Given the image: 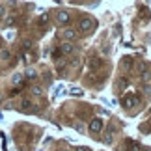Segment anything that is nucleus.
<instances>
[{
    "mask_svg": "<svg viewBox=\"0 0 151 151\" xmlns=\"http://www.w3.org/2000/svg\"><path fill=\"white\" fill-rule=\"evenodd\" d=\"M49 19H50V17H49V13H43V15H41V19H39V24H47V22H49Z\"/></svg>",
    "mask_w": 151,
    "mask_h": 151,
    "instance_id": "nucleus-10",
    "label": "nucleus"
},
{
    "mask_svg": "<svg viewBox=\"0 0 151 151\" xmlns=\"http://www.w3.org/2000/svg\"><path fill=\"white\" fill-rule=\"evenodd\" d=\"M60 52H63V54H71V52H75V45L71 43H63L60 47Z\"/></svg>",
    "mask_w": 151,
    "mask_h": 151,
    "instance_id": "nucleus-7",
    "label": "nucleus"
},
{
    "mask_svg": "<svg viewBox=\"0 0 151 151\" xmlns=\"http://www.w3.org/2000/svg\"><path fill=\"white\" fill-rule=\"evenodd\" d=\"M144 151H151V149H149V147H147V149H144Z\"/></svg>",
    "mask_w": 151,
    "mask_h": 151,
    "instance_id": "nucleus-17",
    "label": "nucleus"
},
{
    "mask_svg": "<svg viewBox=\"0 0 151 151\" xmlns=\"http://www.w3.org/2000/svg\"><path fill=\"white\" fill-rule=\"evenodd\" d=\"M140 149H142V147L138 146L136 142H132V140H131V142H127V149H125V151H140Z\"/></svg>",
    "mask_w": 151,
    "mask_h": 151,
    "instance_id": "nucleus-8",
    "label": "nucleus"
},
{
    "mask_svg": "<svg viewBox=\"0 0 151 151\" xmlns=\"http://www.w3.org/2000/svg\"><path fill=\"white\" fill-rule=\"evenodd\" d=\"M131 63H132V62H131V58H123V67H127V65L131 67Z\"/></svg>",
    "mask_w": 151,
    "mask_h": 151,
    "instance_id": "nucleus-11",
    "label": "nucleus"
},
{
    "mask_svg": "<svg viewBox=\"0 0 151 151\" xmlns=\"http://www.w3.org/2000/svg\"><path fill=\"white\" fill-rule=\"evenodd\" d=\"M62 37L65 39V41H73V39H77V32L71 30V28H67V30L62 32Z\"/></svg>",
    "mask_w": 151,
    "mask_h": 151,
    "instance_id": "nucleus-5",
    "label": "nucleus"
},
{
    "mask_svg": "<svg viewBox=\"0 0 151 151\" xmlns=\"http://www.w3.org/2000/svg\"><path fill=\"white\" fill-rule=\"evenodd\" d=\"M69 21H71V15H69L67 11H58L56 13V22L58 24H67Z\"/></svg>",
    "mask_w": 151,
    "mask_h": 151,
    "instance_id": "nucleus-4",
    "label": "nucleus"
},
{
    "mask_svg": "<svg viewBox=\"0 0 151 151\" xmlns=\"http://www.w3.org/2000/svg\"><path fill=\"white\" fill-rule=\"evenodd\" d=\"M77 151H90V147H77Z\"/></svg>",
    "mask_w": 151,
    "mask_h": 151,
    "instance_id": "nucleus-16",
    "label": "nucleus"
},
{
    "mask_svg": "<svg viewBox=\"0 0 151 151\" xmlns=\"http://www.w3.org/2000/svg\"><path fill=\"white\" fill-rule=\"evenodd\" d=\"M121 104H123L125 108H132V106H136V104H140V97H138L136 93L123 95V99H121Z\"/></svg>",
    "mask_w": 151,
    "mask_h": 151,
    "instance_id": "nucleus-1",
    "label": "nucleus"
},
{
    "mask_svg": "<svg viewBox=\"0 0 151 151\" xmlns=\"http://www.w3.org/2000/svg\"><path fill=\"white\" fill-rule=\"evenodd\" d=\"M24 73H17V75H13V78H11V82H13L15 86H21L22 82H24Z\"/></svg>",
    "mask_w": 151,
    "mask_h": 151,
    "instance_id": "nucleus-6",
    "label": "nucleus"
},
{
    "mask_svg": "<svg viewBox=\"0 0 151 151\" xmlns=\"http://www.w3.org/2000/svg\"><path fill=\"white\" fill-rule=\"evenodd\" d=\"M36 77H37V73L34 71V69H28V71H24V78H26V80H34Z\"/></svg>",
    "mask_w": 151,
    "mask_h": 151,
    "instance_id": "nucleus-9",
    "label": "nucleus"
},
{
    "mask_svg": "<svg viewBox=\"0 0 151 151\" xmlns=\"http://www.w3.org/2000/svg\"><path fill=\"white\" fill-rule=\"evenodd\" d=\"M6 17V6H0V19Z\"/></svg>",
    "mask_w": 151,
    "mask_h": 151,
    "instance_id": "nucleus-12",
    "label": "nucleus"
},
{
    "mask_svg": "<svg viewBox=\"0 0 151 151\" xmlns=\"http://www.w3.org/2000/svg\"><path fill=\"white\" fill-rule=\"evenodd\" d=\"M95 28V21L91 19V17H82V19L78 21V30L82 32H91Z\"/></svg>",
    "mask_w": 151,
    "mask_h": 151,
    "instance_id": "nucleus-2",
    "label": "nucleus"
},
{
    "mask_svg": "<svg viewBox=\"0 0 151 151\" xmlns=\"http://www.w3.org/2000/svg\"><path fill=\"white\" fill-rule=\"evenodd\" d=\"M30 104H32L30 101H22V108H26V110H28V108H30Z\"/></svg>",
    "mask_w": 151,
    "mask_h": 151,
    "instance_id": "nucleus-14",
    "label": "nucleus"
},
{
    "mask_svg": "<svg viewBox=\"0 0 151 151\" xmlns=\"http://www.w3.org/2000/svg\"><path fill=\"white\" fill-rule=\"evenodd\" d=\"M2 58H9V52L8 50H2Z\"/></svg>",
    "mask_w": 151,
    "mask_h": 151,
    "instance_id": "nucleus-15",
    "label": "nucleus"
},
{
    "mask_svg": "<svg viewBox=\"0 0 151 151\" xmlns=\"http://www.w3.org/2000/svg\"><path fill=\"white\" fill-rule=\"evenodd\" d=\"M32 91H34V93H36V95H41V93H43V91H41V88H39V86H36V88H34Z\"/></svg>",
    "mask_w": 151,
    "mask_h": 151,
    "instance_id": "nucleus-13",
    "label": "nucleus"
},
{
    "mask_svg": "<svg viewBox=\"0 0 151 151\" xmlns=\"http://www.w3.org/2000/svg\"><path fill=\"white\" fill-rule=\"evenodd\" d=\"M103 127H104V121H103L101 118H93V119L90 121V131H91V132H95V134L103 131Z\"/></svg>",
    "mask_w": 151,
    "mask_h": 151,
    "instance_id": "nucleus-3",
    "label": "nucleus"
}]
</instances>
